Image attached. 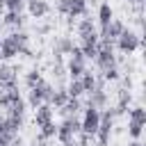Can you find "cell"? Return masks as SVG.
Returning a JSON list of instances; mask_svg holds the SVG:
<instances>
[{
    "label": "cell",
    "instance_id": "22",
    "mask_svg": "<svg viewBox=\"0 0 146 146\" xmlns=\"http://www.w3.org/2000/svg\"><path fill=\"white\" fill-rule=\"evenodd\" d=\"M94 32H96V25H94L91 18H82V21L78 23V36H80V39H84V36H89V34H94Z\"/></svg>",
    "mask_w": 146,
    "mask_h": 146
},
{
    "label": "cell",
    "instance_id": "31",
    "mask_svg": "<svg viewBox=\"0 0 146 146\" xmlns=\"http://www.w3.org/2000/svg\"><path fill=\"white\" fill-rule=\"evenodd\" d=\"M9 107V96H7V87L0 84V110H7Z\"/></svg>",
    "mask_w": 146,
    "mask_h": 146
},
{
    "label": "cell",
    "instance_id": "32",
    "mask_svg": "<svg viewBox=\"0 0 146 146\" xmlns=\"http://www.w3.org/2000/svg\"><path fill=\"white\" fill-rule=\"evenodd\" d=\"M68 5H71V0H57V11L59 14H68Z\"/></svg>",
    "mask_w": 146,
    "mask_h": 146
},
{
    "label": "cell",
    "instance_id": "1",
    "mask_svg": "<svg viewBox=\"0 0 146 146\" xmlns=\"http://www.w3.org/2000/svg\"><path fill=\"white\" fill-rule=\"evenodd\" d=\"M80 135V119L78 116H64V121L57 125V141L62 146H68L71 141H75V137Z\"/></svg>",
    "mask_w": 146,
    "mask_h": 146
},
{
    "label": "cell",
    "instance_id": "37",
    "mask_svg": "<svg viewBox=\"0 0 146 146\" xmlns=\"http://www.w3.org/2000/svg\"><path fill=\"white\" fill-rule=\"evenodd\" d=\"M128 2H137V0H128Z\"/></svg>",
    "mask_w": 146,
    "mask_h": 146
},
{
    "label": "cell",
    "instance_id": "23",
    "mask_svg": "<svg viewBox=\"0 0 146 146\" xmlns=\"http://www.w3.org/2000/svg\"><path fill=\"white\" fill-rule=\"evenodd\" d=\"M128 112H130V121H132V123L146 125V110H144L141 105H135V107H130Z\"/></svg>",
    "mask_w": 146,
    "mask_h": 146
},
{
    "label": "cell",
    "instance_id": "13",
    "mask_svg": "<svg viewBox=\"0 0 146 146\" xmlns=\"http://www.w3.org/2000/svg\"><path fill=\"white\" fill-rule=\"evenodd\" d=\"M80 110H84L82 98H66V103L59 107V112H62L64 116H78V112H80Z\"/></svg>",
    "mask_w": 146,
    "mask_h": 146
},
{
    "label": "cell",
    "instance_id": "18",
    "mask_svg": "<svg viewBox=\"0 0 146 146\" xmlns=\"http://www.w3.org/2000/svg\"><path fill=\"white\" fill-rule=\"evenodd\" d=\"M112 18H114V9H112V5H110V2H103V5L98 7V23H100V27H105Z\"/></svg>",
    "mask_w": 146,
    "mask_h": 146
},
{
    "label": "cell",
    "instance_id": "21",
    "mask_svg": "<svg viewBox=\"0 0 146 146\" xmlns=\"http://www.w3.org/2000/svg\"><path fill=\"white\" fill-rule=\"evenodd\" d=\"M23 23H25V18H23V14H14V11H7L5 14V18H2V25H9V27H23Z\"/></svg>",
    "mask_w": 146,
    "mask_h": 146
},
{
    "label": "cell",
    "instance_id": "11",
    "mask_svg": "<svg viewBox=\"0 0 146 146\" xmlns=\"http://www.w3.org/2000/svg\"><path fill=\"white\" fill-rule=\"evenodd\" d=\"M0 84L2 87H16L18 84V68L11 64H2L0 66Z\"/></svg>",
    "mask_w": 146,
    "mask_h": 146
},
{
    "label": "cell",
    "instance_id": "38",
    "mask_svg": "<svg viewBox=\"0 0 146 146\" xmlns=\"http://www.w3.org/2000/svg\"><path fill=\"white\" fill-rule=\"evenodd\" d=\"M0 46H2V36H0Z\"/></svg>",
    "mask_w": 146,
    "mask_h": 146
},
{
    "label": "cell",
    "instance_id": "20",
    "mask_svg": "<svg viewBox=\"0 0 146 146\" xmlns=\"http://www.w3.org/2000/svg\"><path fill=\"white\" fill-rule=\"evenodd\" d=\"M128 105H130V91L128 89H121L119 91V103L114 107V114H125L128 112Z\"/></svg>",
    "mask_w": 146,
    "mask_h": 146
},
{
    "label": "cell",
    "instance_id": "9",
    "mask_svg": "<svg viewBox=\"0 0 146 146\" xmlns=\"http://www.w3.org/2000/svg\"><path fill=\"white\" fill-rule=\"evenodd\" d=\"M80 50H82V55H84V59L89 62V59H94L96 57V50H98V34L94 32V34H89V36H84V39H80V46H78Z\"/></svg>",
    "mask_w": 146,
    "mask_h": 146
},
{
    "label": "cell",
    "instance_id": "6",
    "mask_svg": "<svg viewBox=\"0 0 146 146\" xmlns=\"http://www.w3.org/2000/svg\"><path fill=\"white\" fill-rule=\"evenodd\" d=\"M100 123V110L96 107H84L82 110V119H80V132L87 137H94Z\"/></svg>",
    "mask_w": 146,
    "mask_h": 146
},
{
    "label": "cell",
    "instance_id": "29",
    "mask_svg": "<svg viewBox=\"0 0 146 146\" xmlns=\"http://www.w3.org/2000/svg\"><path fill=\"white\" fill-rule=\"evenodd\" d=\"M141 135H144V125L128 121V137L130 139H141Z\"/></svg>",
    "mask_w": 146,
    "mask_h": 146
},
{
    "label": "cell",
    "instance_id": "36",
    "mask_svg": "<svg viewBox=\"0 0 146 146\" xmlns=\"http://www.w3.org/2000/svg\"><path fill=\"white\" fill-rule=\"evenodd\" d=\"M0 11H5V0H0Z\"/></svg>",
    "mask_w": 146,
    "mask_h": 146
},
{
    "label": "cell",
    "instance_id": "5",
    "mask_svg": "<svg viewBox=\"0 0 146 146\" xmlns=\"http://www.w3.org/2000/svg\"><path fill=\"white\" fill-rule=\"evenodd\" d=\"M116 48H119V52H123V55H132V52H137L139 48H141V36L135 32V30H123L121 34H119V39H116Z\"/></svg>",
    "mask_w": 146,
    "mask_h": 146
},
{
    "label": "cell",
    "instance_id": "24",
    "mask_svg": "<svg viewBox=\"0 0 146 146\" xmlns=\"http://www.w3.org/2000/svg\"><path fill=\"white\" fill-rule=\"evenodd\" d=\"M66 94H68V98H82L84 96V89H82L80 80H71L66 84Z\"/></svg>",
    "mask_w": 146,
    "mask_h": 146
},
{
    "label": "cell",
    "instance_id": "14",
    "mask_svg": "<svg viewBox=\"0 0 146 146\" xmlns=\"http://www.w3.org/2000/svg\"><path fill=\"white\" fill-rule=\"evenodd\" d=\"M84 71H87V62H73V59H68V64H66L68 80H80V75Z\"/></svg>",
    "mask_w": 146,
    "mask_h": 146
},
{
    "label": "cell",
    "instance_id": "17",
    "mask_svg": "<svg viewBox=\"0 0 146 146\" xmlns=\"http://www.w3.org/2000/svg\"><path fill=\"white\" fill-rule=\"evenodd\" d=\"M96 80H98V75L96 73H91L89 68L80 75V84H82V89H84V94H91L94 89H96Z\"/></svg>",
    "mask_w": 146,
    "mask_h": 146
},
{
    "label": "cell",
    "instance_id": "12",
    "mask_svg": "<svg viewBox=\"0 0 146 146\" xmlns=\"http://www.w3.org/2000/svg\"><path fill=\"white\" fill-rule=\"evenodd\" d=\"M52 116H55V107L48 105V103H43V105H39V107L34 110V123H36V125H43V123L52 121Z\"/></svg>",
    "mask_w": 146,
    "mask_h": 146
},
{
    "label": "cell",
    "instance_id": "26",
    "mask_svg": "<svg viewBox=\"0 0 146 146\" xmlns=\"http://www.w3.org/2000/svg\"><path fill=\"white\" fill-rule=\"evenodd\" d=\"M5 114H11V116H25V100L18 98L16 103H11V105L5 110Z\"/></svg>",
    "mask_w": 146,
    "mask_h": 146
},
{
    "label": "cell",
    "instance_id": "4",
    "mask_svg": "<svg viewBox=\"0 0 146 146\" xmlns=\"http://www.w3.org/2000/svg\"><path fill=\"white\" fill-rule=\"evenodd\" d=\"M52 91H55V87H52L50 82L41 80L36 87H32V89L27 91V105H30L32 110H36L39 105H43V103H50V96H52Z\"/></svg>",
    "mask_w": 146,
    "mask_h": 146
},
{
    "label": "cell",
    "instance_id": "25",
    "mask_svg": "<svg viewBox=\"0 0 146 146\" xmlns=\"http://www.w3.org/2000/svg\"><path fill=\"white\" fill-rule=\"evenodd\" d=\"M39 135L48 141V139H52L55 135H57V123L55 121H48V123H43V125H39Z\"/></svg>",
    "mask_w": 146,
    "mask_h": 146
},
{
    "label": "cell",
    "instance_id": "30",
    "mask_svg": "<svg viewBox=\"0 0 146 146\" xmlns=\"http://www.w3.org/2000/svg\"><path fill=\"white\" fill-rule=\"evenodd\" d=\"M100 78H103L105 82H116V80H119V68H116V66H112V68H105Z\"/></svg>",
    "mask_w": 146,
    "mask_h": 146
},
{
    "label": "cell",
    "instance_id": "10",
    "mask_svg": "<svg viewBox=\"0 0 146 146\" xmlns=\"http://www.w3.org/2000/svg\"><path fill=\"white\" fill-rule=\"evenodd\" d=\"M25 7H27V14L32 18H43V16L50 14L48 0H25Z\"/></svg>",
    "mask_w": 146,
    "mask_h": 146
},
{
    "label": "cell",
    "instance_id": "33",
    "mask_svg": "<svg viewBox=\"0 0 146 146\" xmlns=\"http://www.w3.org/2000/svg\"><path fill=\"white\" fill-rule=\"evenodd\" d=\"M14 137H9V135H5V132H0V146H9V141H11Z\"/></svg>",
    "mask_w": 146,
    "mask_h": 146
},
{
    "label": "cell",
    "instance_id": "16",
    "mask_svg": "<svg viewBox=\"0 0 146 146\" xmlns=\"http://www.w3.org/2000/svg\"><path fill=\"white\" fill-rule=\"evenodd\" d=\"M87 14V0H71V5H68V21H73V18H78V16H84Z\"/></svg>",
    "mask_w": 146,
    "mask_h": 146
},
{
    "label": "cell",
    "instance_id": "3",
    "mask_svg": "<svg viewBox=\"0 0 146 146\" xmlns=\"http://www.w3.org/2000/svg\"><path fill=\"white\" fill-rule=\"evenodd\" d=\"M98 71H105V68H112L116 66V55H114V43L112 41H103L98 39V50H96V57H94Z\"/></svg>",
    "mask_w": 146,
    "mask_h": 146
},
{
    "label": "cell",
    "instance_id": "7",
    "mask_svg": "<svg viewBox=\"0 0 146 146\" xmlns=\"http://www.w3.org/2000/svg\"><path fill=\"white\" fill-rule=\"evenodd\" d=\"M123 30H125V23H123V21H119V18H112L105 27H100L98 39H103V41H112V43H114Z\"/></svg>",
    "mask_w": 146,
    "mask_h": 146
},
{
    "label": "cell",
    "instance_id": "27",
    "mask_svg": "<svg viewBox=\"0 0 146 146\" xmlns=\"http://www.w3.org/2000/svg\"><path fill=\"white\" fill-rule=\"evenodd\" d=\"M41 80H43V78H41V73H39L36 68H32V71H27V73H25V84H27V89L36 87Z\"/></svg>",
    "mask_w": 146,
    "mask_h": 146
},
{
    "label": "cell",
    "instance_id": "15",
    "mask_svg": "<svg viewBox=\"0 0 146 146\" xmlns=\"http://www.w3.org/2000/svg\"><path fill=\"white\" fill-rule=\"evenodd\" d=\"M73 39L71 36H59L57 39V43H55V55H57V59L62 57V55H68L71 50H73Z\"/></svg>",
    "mask_w": 146,
    "mask_h": 146
},
{
    "label": "cell",
    "instance_id": "28",
    "mask_svg": "<svg viewBox=\"0 0 146 146\" xmlns=\"http://www.w3.org/2000/svg\"><path fill=\"white\" fill-rule=\"evenodd\" d=\"M23 9H25V0H5V11L21 14Z\"/></svg>",
    "mask_w": 146,
    "mask_h": 146
},
{
    "label": "cell",
    "instance_id": "35",
    "mask_svg": "<svg viewBox=\"0 0 146 146\" xmlns=\"http://www.w3.org/2000/svg\"><path fill=\"white\" fill-rule=\"evenodd\" d=\"M128 146H144V144H141V139H132Z\"/></svg>",
    "mask_w": 146,
    "mask_h": 146
},
{
    "label": "cell",
    "instance_id": "2",
    "mask_svg": "<svg viewBox=\"0 0 146 146\" xmlns=\"http://www.w3.org/2000/svg\"><path fill=\"white\" fill-rule=\"evenodd\" d=\"M114 110H100V123H98V130H96V141L98 146H110V137H112V128H114Z\"/></svg>",
    "mask_w": 146,
    "mask_h": 146
},
{
    "label": "cell",
    "instance_id": "34",
    "mask_svg": "<svg viewBox=\"0 0 146 146\" xmlns=\"http://www.w3.org/2000/svg\"><path fill=\"white\" fill-rule=\"evenodd\" d=\"M0 132H5V112H0Z\"/></svg>",
    "mask_w": 146,
    "mask_h": 146
},
{
    "label": "cell",
    "instance_id": "8",
    "mask_svg": "<svg viewBox=\"0 0 146 146\" xmlns=\"http://www.w3.org/2000/svg\"><path fill=\"white\" fill-rule=\"evenodd\" d=\"M18 55H21V48H18V43L11 39V34L2 36V46H0V59L9 62V59H14V57H18Z\"/></svg>",
    "mask_w": 146,
    "mask_h": 146
},
{
    "label": "cell",
    "instance_id": "19",
    "mask_svg": "<svg viewBox=\"0 0 146 146\" xmlns=\"http://www.w3.org/2000/svg\"><path fill=\"white\" fill-rule=\"evenodd\" d=\"M66 98H68V94H66V87H57L55 91H52V96H50V103L48 105H52V107H62L64 103H66Z\"/></svg>",
    "mask_w": 146,
    "mask_h": 146
}]
</instances>
